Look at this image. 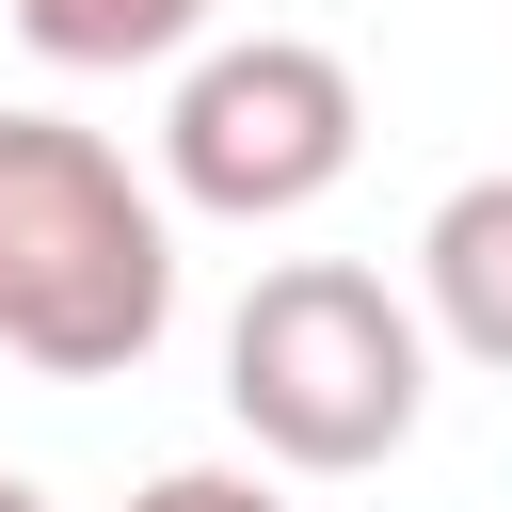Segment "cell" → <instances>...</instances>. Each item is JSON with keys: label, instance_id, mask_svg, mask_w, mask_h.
<instances>
[{"label": "cell", "instance_id": "obj_1", "mask_svg": "<svg viewBox=\"0 0 512 512\" xmlns=\"http://www.w3.org/2000/svg\"><path fill=\"white\" fill-rule=\"evenodd\" d=\"M160 320H176L160 192L64 112H0V352L48 384H128Z\"/></svg>", "mask_w": 512, "mask_h": 512}, {"label": "cell", "instance_id": "obj_2", "mask_svg": "<svg viewBox=\"0 0 512 512\" xmlns=\"http://www.w3.org/2000/svg\"><path fill=\"white\" fill-rule=\"evenodd\" d=\"M224 400H240V432H256L272 464L368 480V464H400L416 416H432V320H416L384 272H352V256H288V272H256L240 320H224Z\"/></svg>", "mask_w": 512, "mask_h": 512}, {"label": "cell", "instance_id": "obj_3", "mask_svg": "<svg viewBox=\"0 0 512 512\" xmlns=\"http://www.w3.org/2000/svg\"><path fill=\"white\" fill-rule=\"evenodd\" d=\"M368 144V96L320 32H240V48H192L176 64V112H160V176L176 208L208 224H288L352 176Z\"/></svg>", "mask_w": 512, "mask_h": 512}, {"label": "cell", "instance_id": "obj_4", "mask_svg": "<svg viewBox=\"0 0 512 512\" xmlns=\"http://www.w3.org/2000/svg\"><path fill=\"white\" fill-rule=\"evenodd\" d=\"M416 304L464 368L512 384V176H464L432 224H416Z\"/></svg>", "mask_w": 512, "mask_h": 512}, {"label": "cell", "instance_id": "obj_5", "mask_svg": "<svg viewBox=\"0 0 512 512\" xmlns=\"http://www.w3.org/2000/svg\"><path fill=\"white\" fill-rule=\"evenodd\" d=\"M192 32H208V0H16V48H32V64H80V80L176 64Z\"/></svg>", "mask_w": 512, "mask_h": 512}, {"label": "cell", "instance_id": "obj_6", "mask_svg": "<svg viewBox=\"0 0 512 512\" xmlns=\"http://www.w3.org/2000/svg\"><path fill=\"white\" fill-rule=\"evenodd\" d=\"M128 512H288V496H272V480H240V464H160Z\"/></svg>", "mask_w": 512, "mask_h": 512}, {"label": "cell", "instance_id": "obj_7", "mask_svg": "<svg viewBox=\"0 0 512 512\" xmlns=\"http://www.w3.org/2000/svg\"><path fill=\"white\" fill-rule=\"evenodd\" d=\"M0 512H48V496H32V480H16V464H0Z\"/></svg>", "mask_w": 512, "mask_h": 512}]
</instances>
